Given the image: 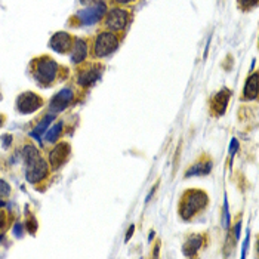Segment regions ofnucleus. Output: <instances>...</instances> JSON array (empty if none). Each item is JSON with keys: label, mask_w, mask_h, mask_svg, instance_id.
Masks as SVG:
<instances>
[{"label": "nucleus", "mask_w": 259, "mask_h": 259, "mask_svg": "<svg viewBox=\"0 0 259 259\" xmlns=\"http://www.w3.org/2000/svg\"><path fill=\"white\" fill-rule=\"evenodd\" d=\"M209 198L201 190H188L181 198L179 215L184 221H190L197 212L203 210L207 204Z\"/></svg>", "instance_id": "nucleus-1"}, {"label": "nucleus", "mask_w": 259, "mask_h": 259, "mask_svg": "<svg viewBox=\"0 0 259 259\" xmlns=\"http://www.w3.org/2000/svg\"><path fill=\"white\" fill-rule=\"evenodd\" d=\"M58 74V64L49 58V57H42L36 61V68H34V79L46 86V85H51L55 77Z\"/></svg>", "instance_id": "nucleus-2"}, {"label": "nucleus", "mask_w": 259, "mask_h": 259, "mask_svg": "<svg viewBox=\"0 0 259 259\" xmlns=\"http://www.w3.org/2000/svg\"><path fill=\"white\" fill-rule=\"evenodd\" d=\"M117 48H119L117 36L111 32H102L98 34L97 40H95L94 55L97 58H102V57H107V55L113 54Z\"/></svg>", "instance_id": "nucleus-3"}, {"label": "nucleus", "mask_w": 259, "mask_h": 259, "mask_svg": "<svg viewBox=\"0 0 259 259\" xmlns=\"http://www.w3.org/2000/svg\"><path fill=\"white\" fill-rule=\"evenodd\" d=\"M129 23V12L125 9H113L105 17V27L111 32H122Z\"/></svg>", "instance_id": "nucleus-4"}, {"label": "nucleus", "mask_w": 259, "mask_h": 259, "mask_svg": "<svg viewBox=\"0 0 259 259\" xmlns=\"http://www.w3.org/2000/svg\"><path fill=\"white\" fill-rule=\"evenodd\" d=\"M49 173V167H48V163L46 160H43L42 157L36 159L34 162L29 163L27 164V169H26V178L30 184H36L42 179H45Z\"/></svg>", "instance_id": "nucleus-5"}, {"label": "nucleus", "mask_w": 259, "mask_h": 259, "mask_svg": "<svg viewBox=\"0 0 259 259\" xmlns=\"http://www.w3.org/2000/svg\"><path fill=\"white\" fill-rule=\"evenodd\" d=\"M105 12H107V6H105L102 2H99V3L92 5L91 8H86V9L80 11V12L77 14V17H79V20H80L83 24L91 26V24H97L98 21L104 17Z\"/></svg>", "instance_id": "nucleus-6"}, {"label": "nucleus", "mask_w": 259, "mask_h": 259, "mask_svg": "<svg viewBox=\"0 0 259 259\" xmlns=\"http://www.w3.org/2000/svg\"><path fill=\"white\" fill-rule=\"evenodd\" d=\"M17 107L21 114H32L42 107V99L33 92H26L18 97Z\"/></svg>", "instance_id": "nucleus-7"}, {"label": "nucleus", "mask_w": 259, "mask_h": 259, "mask_svg": "<svg viewBox=\"0 0 259 259\" xmlns=\"http://www.w3.org/2000/svg\"><path fill=\"white\" fill-rule=\"evenodd\" d=\"M102 70H104V65L101 64H92L89 65L86 70H82L79 73V77H77V82L80 86H91L97 82L99 79V76L102 74Z\"/></svg>", "instance_id": "nucleus-8"}, {"label": "nucleus", "mask_w": 259, "mask_h": 259, "mask_svg": "<svg viewBox=\"0 0 259 259\" xmlns=\"http://www.w3.org/2000/svg\"><path fill=\"white\" fill-rule=\"evenodd\" d=\"M70 153H71V148H70V145H68L67 142L58 144V145L52 150V153H51V156H49L51 166H52L54 169H58L60 166H63V164L67 162Z\"/></svg>", "instance_id": "nucleus-9"}, {"label": "nucleus", "mask_w": 259, "mask_h": 259, "mask_svg": "<svg viewBox=\"0 0 259 259\" xmlns=\"http://www.w3.org/2000/svg\"><path fill=\"white\" fill-rule=\"evenodd\" d=\"M51 48L55 51V52H60V54H65L68 52L71 48H73V39L68 33H57L54 34V37L51 39Z\"/></svg>", "instance_id": "nucleus-10"}, {"label": "nucleus", "mask_w": 259, "mask_h": 259, "mask_svg": "<svg viewBox=\"0 0 259 259\" xmlns=\"http://www.w3.org/2000/svg\"><path fill=\"white\" fill-rule=\"evenodd\" d=\"M71 99H73V91L71 89H68V88H65L63 91H60L55 97L52 98V101H51V111L52 113H60V111H63L65 110L67 107H68V104L71 102Z\"/></svg>", "instance_id": "nucleus-11"}, {"label": "nucleus", "mask_w": 259, "mask_h": 259, "mask_svg": "<svg viewBox=\"0 0 259 259\" xmlns=\"http://www.w3.org/2000/svg\"><path fill=\"white\" fill-rule=\"evenodd\" d=\"M86 54H88L86 42L82 40V39H76L74 40V46H73V52H71V61L74 64H80V63L85 61Z\"/></svg>", "instance_id": "nucleus-12"}, {"label": "nucleus", "mask_w": 259, "mask_h": 259, "mask_svg": "<svg viewBox=\"0 0 259 259\" xmlns=\"http://www.w3.org/2000/svg\"><path fill=\"white\" fill-rule=\"evenodd\" d=\"M243 95H244L243 97L244 99H256V97H258V73H253L247 79Z\"/></svg>", "instance_id": "nucleus-13"}, {"label": "nucleus", "mask_w": 259, "mask_h": 259, "mask_svg": "<svg viewBox=\"0 0 259 259\" xmlns=\"http://www.w3.org/2000/svg\"><path fill=\"white\" fill-rule=\"evenodd\" d=\"M228 99H229V91H221L212 101V108L216 114H222L227 108Z\"/></svg>", "instance_id": "nucleus-14"}, {"label": "nucleus", "mask_w": 259, "mask_h": 259, "mask_svg": "<svg viewBox=\"0 0 259 259\" xmlns=\"http://www.w3.org/2000/svg\"><path fill=\"white\" fill-rule=\"evenodd\" d=\"M201 243H203V237L201 235H191L187 241V244L184 246V253L187 256H194L195 252L198 249H201Z\"/></svg>", "instance_id": "nucleus-15"}, {"label": "nucleus", "mask_w": 259, "mask_h": 259, "mask_svg": "<svg viewBox=\"0 0 259 259\" xmlns=\"http://www.w3.org/2000/svg\"><path fill=\"white\" fill-rule=\"evenodd\" d=\"M210 169H212V163L209 162V160L197 163V164H194L191 169H188V170H187L185 178L193 176V175H198V176H201V175H207V173L210 172Z\"/></svg>", "instance_id": "nucleus-16"}, {"label": "nucleus", "mask_w": 259, "mask_h": 259, "mask_svg": "<svg viewBox=\"0 0 259 259\" xmlns=\"http://www.w3.org/2000/svg\"><path fill=\"white\" fill-rule=\"evenodd\" d=\"M52 120H54V117L52 116H46L37 126H36V129L32 132V136L33 138H36L37 141H40V135L42 133H45L46 130H48V126L52 123Z\"/></svg>", "instance_id": "nucleus-17"}, {"label": "nucleus", "mask_w": 259, "mask_h": 259, "mask_svg": "<svg viewBox=\"0 0 259 259\" xmlns=\"http://www.w3.org/2000/svg\"><path fill=\"white\" fill-rule=\"evenodd\" d=\"M39 157H40V154H39V151L36 150V147H33V145H26V147H24V150H23V159H24L26 164L34 162V160L39 159Z\"/></svg>", "instance_id": "nucleus-18"}, {"label": "nucleus", "mask_w": 259, "mask_h": 259, "mask_svg": "<svg viewBox=\"0 0 259 259\" xmlns=\"http://www.w3.org/2000/svg\"><path fill=\"white\" fill-rule=\"evenodd\" d=\"M61 130H63V123H57L55 126H52L51 129L46 132V141H49V142H55V141L58 139V136H60Z\"/></svg>", "instance_id": "nucleus-19"}, {"label": "nucleus", "mask_w": 259, "mask_h": 259, "mask_svg": "<svg viewBox=\"0 0 259 259\" xmlns=\"http://www.w3.org/2000/svg\"><path fill=\"white\" fill-rule=\"evenodd\" d=\"M11 194V187L6 181L0 179V197H8Z\"/></svg>", "instance_id": "nucleus-20"}, {"label": "nucleus", "mask_w": 259, "mask_h": 259, "mask_svg": "<svg viewBox=\"0 0 259 259\" xmlns=\"http://www.w3.org/2000/svg\"><path fill=\"white\" fill-rule=\"evenodd\" d=\"M27 228H29V231H30V234H34L36 232V229H37V221L34 219V218H29V221H27Z\"/></svg>", "instance_id": "nucleus-21"}, {"label": "nucleus", "mask_w": 259, "mask_h": 259, "mask_svg": "<svg viewBox=\"0 0 259 259\" xmlns=\"http://www.w3.org/2000/svg\"><path fill=\"white\" fill-rule=\"evenodd\" d=\"M238 2H240L241 8H246V9H249V8H252V6H255L258 3V0H238Z\"/></svg>", "instance_id": "nucleus-22"}, {"label": "nucleus", "mask_w": 259, "mask_h": 259, "mask_svg": "<svg viewBox=\"0 0 259 259\" xmlns=\"http://www.w3.org/2000/svg\"><path fill=\"white\" fill-rule=\"evenodd\" d=\"M229 227V215H228V204L227 198H225V204H224V228Z\"/></svg>", "instance_id": "nucleus-23"}, {"label": "nucleus", "mask_w": 259, "mask_h": 259, "mask_svg": "<svg viewBox=\"0 0 259 259\" xmlns=\"http://www.w3.org/2000/svg\"><path fill=\"white\" fill-rule=\"evenodd\" d=\"M23 227H24V225H21L20 222H17V224H15V227H14V229H12V232H14V235H15V237H21V235H23Z\"/></svg>", "instance_id": "nucleus-24"}, {"label": "nucleus", "mask_w": 259, "mask_h": 259, "mask_svg": "<svg viewBox=\"0 0 259 259\" xmlns=\"http://www.w3.org/2000/svg\"><path fill=\"white\" fill-rule=\"evenodd\" d=\"M2 142H3V147L8 148L11 145V142H12V135H3L2 136Z\"/></svg>", "instance_id": "nucleus-25"}, {"label": "nucleus", "mask_w": 259, "mask_h": 259, "mask_svg": "<svg viewBox=\"0 0 259 259\" xmlns=\"http://www.w3.org/2000/svg\"><path fill=\"white\" fill-rule=\"evenodd\" d=\"M237 150H238V142H237V139H232L231 141V147H229V154L234 156Z\"/></svg>", "instance_id": "nucleus-26"}, {"label": "nucleus", "mask_w": 259, "mask_h": 259, "mask_svg": "<svg viewBox=\"0 0 259 259\" xmlns=\"http://www.w3.org/2000/svg\"><path fill=\"white\" fill-rule=\"evenodd\" d=\"M247 244H249V232H247V238H246V240H244V243H243V253H241V258H244V256H246Z\"/></svg>", "instance_id": "nucleus-27"}, {"label": "nucleus", "mask_w": 259, "mask_h": 259, "mask_svg": "<svg viewBox=\"0 0 259 259\" xmlns=\"http://www.w3.org/2000/svg\"><path fill=\"white\" fill-rule=\"evenodd\" d=\"M240 225H241V224L238 222V224L235 225V229H234V234H235V238H237V240H238V237H240Z\"/></svg>", "instance_id": "nucleus-28"}, {"label": "nucleus", "mask_w": 259, "mask_h": 259, "mask_svg": "<svg viewBox=\"0 0 259 259\" xmlns=\"http://www.w3.org/2000/svg\"><path fill=\"white\" fill-rule=\"evenodd\" d=\"M116 3H120V5H128L130 2H135V0H114Z\"/></svg>", "instance_id": "nucleus-29"}, {"label": "nucleus", "mask_w": 259, "mask_h": 259, "mask_svg": "<svg viewBox=\"0 0 259 259\" xmlns=\"http://www.w3.org/2000/svg\"><path fill=\"white\" fill-rule=\"evenodd\" d=\"M5 225V216H3V213L0 212V228Z\"/></svg>", "instance_id": "nucleus-30"}, {"label": "nucleus", "mask_w": 259, "mask_h": 259, "mask_svg": "<svg viewBox=\"0 0 259 259\" xmlns=\"http://www.w3.org/2000/svg\"><path fill=\"white\" fill-rule=\"evenodd\" d=\"M132 232H133V227H130V229H129V231H128V235H126V241H128V240H129V238H130Z\"/></svg>", "instance_id": "nucleus-31"}, {"label": "nucleus", "mask_w": 259, "mask_h": 259, "mask_svg": "<svg viewBox=\"0 0 259 259\" xmlns=\"http://www.w3.org/2000/svg\"><path fill=\"white\" fill-rule=\"evenodd\" d=\"M2 206H5V203H3V201L0 200V207H2Z\"/></svg>", "instance_id": "nucleus-32"}, {"label": "nucleus", "mask_w": 259, "mask_h": 259, "mask_svg": "<svg viewBox=\"0 0 259 259\" xmlns=\"http://www.w3.org/2000/svg\"><path fill=\"white\" fill-rule=\"evenodd\" d=\"M2 123H3V120H2V116H0V126H2Z\"/></svg>", "instance_id": "nucleus-33"}, {"label": "nucleus", "mask_w": 259, "mask_h": 259, "mask_svg": "<svg viewBox=\"0 0 259 259\" xmlns=\"http://www.w3.org/2000/svg\"><path fill=\"white\" fill-rule=\"evenodd\" d=\"M0 240H2V235H0Z\"/></svg>", "instance_id": "nucleus-34"}]
</instances>
